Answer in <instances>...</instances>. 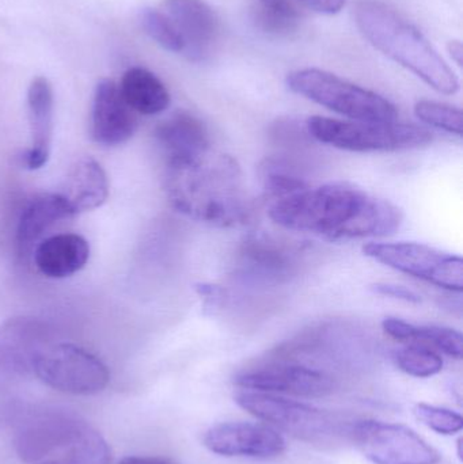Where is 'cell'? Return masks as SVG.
I'll list each match as a JSON object with an SVG mask.
<instances>
[{"label": "cell", "instance_id": "cb8c5ba5", "mask_svg": "<svg viewBox=\"0 0 463 464\" xmlns=\"http://www.w3.org/2000/svg\"><path fill=\"white\" fill-rule=\"evenodd\" d=\"M258 177L264 192L275 200L309 188L304 169L288 155L266 157L258 168Z\"/></svg>", "mask_w": 463, "mask_h": 464}, {"label": "cell", "instance_id": "ac0fdd59", "mask_svg": "<svg viewBox=\"0 0 463 464\" xmlns=\"http://www.w3.org/2000/svg\"><path fill=\"white\" fill-rule=\"evenodd\" d=\"M53 89L45 76H35L27 89V111H29L30 149L22 160L29 170H38L51 157L53 136Z\"/></svg>", "mask_w": 463, "mask_h": 464}, {"label": "cell", "instance_id": "8fae6325", "mask_svg": "<svg viewBox=\"0 0 463 464\" xmlns=\"http://www.w3.org/2000/svg\"><path fill=\"white\" fill-rule=\"evenodd\" d=\"M236 386L247 392L320 398L336 392L337 382L331 373L290 360L269 359L239 373Z\"/></svg>", "mask_w": 463, "mask_h": 464}, {"label": "cell", "instance_id": "5bb4252c", "mask_svg": "<svg viewBox=\"0 0 463 464\" xmlns=\"http://www.w3.org/2000/svg\"><path fill=\"white\" fill-rule=\"evenodd\" d=\"M208 451L226 458L272 459L285 451L279 430L258 422H222L207 430L203 439Z\"/></svg>", "mask_w": 463, "mask_h": 464}, {"label": "cell", "instance_id": "4dcf8cb0", "mask_svg": "<svg viewBox=\"0 0 463 464\" xmlns=\"http://www.w3.org/2000/svg\"><path fill=\"white\" fill-rule=\"evenodd\" d=\"M374 294L381 295V296L391 297V299L401 300L405 303H412V304H419L421 303V296L416 294L413 289L407 288L404 285L391 283H377L370 286Z\"/></svg>", "mask_w": 463, "mask_h": 464}, {"label": "cell", "instance_id": "52a82bcc", "mask_svg": "<svg viewBox=\"0 0 463 464\" xmlns=\"http://www.w3.org/2000/svg\"><path fill=\"white\" fill-rule=\"evenodd\" d=\"M363 253L397 272L450 292H462L461 256L416 242L367 243L363 246Z\"/></svg>", "mask_w": 463, "mask_h": 464}, {"label": "cell", "instance_id": "1f68e13d", "mask_svg": "<svg viewBox=\"0 0 463 464\" xmlns=\"http://www.w3.org/2000/svg\"><path fill=\"white\" fill-rule=\"evenodd\" d=\"M302 5L310 10L320 14H337L344 8L347 0H299Z\"/></svg>", "mask_w": 463, "mask_h": 464}, {"label": "cell", "instance_id": "277c9868", "mask_svg": "<svg viewBox=\"0 0 463 464\" xmlns=\"http://www.w3.org/2000/svg\"><path fill=\"white\" fill-rule=\"evenodd\" d=\"M236 402L256 419L310 446L334 449L351 443L352 422L331 411L276 394L247 390L236 394Z\"/></svg>", "mask_w": 463, "mask_h": 464}, {"label": "cell", "instance_id": "7c38bea8", "mask_svg": "<svg viewBox=\"0 0 463 464\" xmlns=\"http://www.w3.org/2000/svg\"><path fill=\"white\" fill-rule=\"evenodd\" d=\"M236 254V273L246 283L285 284L299 269V248L265 232L247 235Z\"/></svg>", "mask_w": 463, "mask_h": 464}, {"label": "cell", "instance_id": "ba28073f", "mask_svg": "<svg viewBox=\"0 0 463 464\" xmlns=\"http://www.w3.org/2000/svg\"><path fill=\"white\" fill-rule=\"evenodd\" d=\"M33 372L46 386L72 395H94L109 384L108 367L94 354L72 343L46 345Z\"/></svg>", "mask_w": 463, "mask_h": 464}, {"label": "cell", "instance_id": "d6a6232c", "mask_svg": "<svg viewBox=\"0 0 463 464\" xmlns=\"http://www.w3.org/2000/svg\"><path fill=\"white\" fill-rule=\"evenodd\" d=\"M119 464H178L163 457H127Z\"/></svg>", "mask_w": 463, "mask_h": 464}, {"label": "cell", "instance_id": "9c48e42d", "mask_svg": "<svg viewBox=\"0 0 463 464\" xmlns=\"http://www.w3.org/2000/svg\"><path fill=\"white\" fill-rule=\"evenodd\" d=\"M92 428L72 411L60 409L35 411L18 425L14 447L22 462H46L70 451Z\"/></svg>", "mask_w": 463, "mask_h": 464}, {"label": "cell", "instance_id": "9a60e30c", "mask_svg": "<svg viewBox=\"0 0 463 464\" xmlns=\"http://www.w3.org/2000/svg\"><path fill=\"white\" fill-rule=\"evenodd\" d=\"M160 11L170 19L184 44L182 54L192 62H203L219 38L217 13L204 0H162Z\"/></svg>", "mask_w": 463, "mask_h": 464}, {"label": "cell", "instance_id": "e0dca14e", "mask_svg": "<svg viewBox=\"0 0 463 464\" xmlns=\"http://www.w3.org/2000/svg\"><path fill=\"white\" fill-rule=\"evenodd\" d=\"M155 139L168 163H181L201 157L211 150L208 128L195 114L179 111L163 120Z\"/></svg>", "mask_w": 463, "mask_h": 464}, {"label": "cell", "instance_id": "5b68a950", "mask_svg": "<svg viewBox=\"0 0 463 464\" xmlns=\"http://www.w3.org/2000/svg\"><path fill=\"white\" fill-rule=\"evenodd\" d=\"M310 138L352 152H393L419 149L431 143V130L397 121H358L313 116L307 119Z\"/></svg>", "mask_w": 463, "mask_h": 464}, {"label": "cell", "instance_id": "603a6c76", "mask_svg": "<svg viewBox=\"0 0 463 464\" xmlns=\"http://www.w3.org/2000/svg\"><path fill=\"white\" fill-rule=\"evenodd\" d=\"M382 329L389 337L400 343H421L437 352H442L446 356L462 359V334L451 327L419 326L400 318L388 316L383 319Z\"/></svg>", "mask_w": 463, "mask_h": 464}, {"label": "cell", "instance_id": "2e32d148", "mask_svg": "<svg viewBox=\"0 0 463 464\" xmlns=\"http://www.w3.org/2000/svg\"><path fill=\"white\" fill-rule=\"evenodd\" d=\"M138 130V117L122 97L119 84L101 79L94 90L92 109V136L106 147L127 143Z\"/></svg>", "mask_w": 463, "mask_h": 464}, {"label": "cell", "instance_id": "30bf717a", "mask_svg": "<svg viewBox=\"0 0 463 464\" xmlns=\"http://www.w3.org/2000/svg\"><path fill=\"white\" fill-rule=\"evenodd\" d=\"M351 443L374 464H438L440 454L410 428L377 420L351 425Z\"/></svg>", "mask_w": 463, "mask_h": 464}, {"label": "cell", "instance_id": "83f0119b", "mask_svg": "<svg viewBox=\"0 0 463 464\" xmlns=\"http://www.w3.org/2000/svg\"><path fill=\"white\" fill-rule=\"evenodd\" d=\"M415 114L427 125L445 130L451 135L462 136V111L449 103L437 101L421 100L416 102Z\"/></svg>", "mask_w": 463, "mask_h": 464}, {"label": "cell", "instance_id": "6da1fadb", "mask_svg": "<svg viewBox=\"0 0 463 464\" xmlns=\"http://www.w3.org/2000/svg\"><path fill=\"white\" fill-rule=\"evenodd\" d=\"M269 218L285 230L331 242L391 237L404 223L396 204L350 182L309 187L279 198L269 208Z\"/></svg>", "mask_w": 463, "mask_h": 464}, {"label": "cell", "instance_id": "d4e9b609", "mask_svg": "<svg viewBox=\"0 0 463 464\" xmlns=\"http://www.w3.org/2000/svg\"><path fill=\"white\" fill-rule=\"evenodd\" d=\"M255 13L258 27L269 34H288L301 21V14L288 0H258Z\"/></svg>", "mask_w": 463, "mask_h": 464}, {"label": "cell", "instance_id": "7402d4cb", "mask_svg": "<svg viewBox=\"0 0 463 464\" xmlns=\"http://www.w3.org/2000/svg\"><path fill=\"white\" fill-rule=\"evenodd\" d=\"M119 86L122 97L135 113L154 116L170 106L168 87L147 68L132 67L125 71Z\"/></svg>", "mask_w": 463, "mask_h": 464}, {"label": "cell", "instance_id": "44dd1931", "mask_svg": "<svg viewBox=\"0 0 463 464\" xmlns=\"http://www.w3.org/2000/svg\"><path fill=\"white\" fill-rule=\"evenodd\" d=\"M71 217H73L72 212L60 193L35 196L26 204L19 218L16 227L19 250L26 253L49 228Z\"/></svg>", "mask_w": 463, "mask_h": 464}, {"label": "cell", "instance_id": "4316f807", "mask_svg": "<svg viewBox=\"0 0 463 464\" xmlns=\"http://www.w3.org/2000/svg\"><path fill=\"white\" fill-rule=\"evenodd\" d=\"M37 464H111V450L101 433L92 428L70 451Z\"/></svg>", "mask_w": 463, "mask_h": 464}, {"label": "cell", "instance_id": "484cf974", "mask_svg": "<svg viewBox=\"0 0 463 464\" xmlns=\"http://www.w3.org/2000/svg\"><path fill=\"white\" fill-rule=\"evenodd\" d=\"M397 367L413 378H431L443 370L439 352L421 343H408L394 353Z\"/></svg>", "mask_w": 463, "mask_h": 464}, {"label": "cell", "instance_id": "4fadbf2b", "mask_svg": "<svg viewBox=\"0 0 463 464\" xmlns=\"http://www.w3.org/2000/svg\"><path fill=\"white\" fill-rule=\"evenodd\" d=\"M48 337L45 324L29 316L8 319L0 326V392L33 372Z\"/></svg>", "mask_w": 463, "mask_h": 464}, {"label": "cell", "instance_id": "f1b7e54d", "mask_svg": "<svg viewBox=\"0 0 463 464\" xmlns=\"http://www.w3.org/2000/svg\"><path fill=\"white\" fill-rule=\"evenodd\" d=\"M141 27L147 35L152 38L158 45L173 53H182L184 44L177 30L174 29L170 19L160 10L143 8L139 15Z\"/></svg>", "mask_w": 463, "mask_h": 464}, {"label": "cell", "instance_id": "3957f363", "mask_svg": "<svg viewBox=\"0 0 463 464\" xmlns=\"http://www.w3.org/2000/svg\"><path fill=\"white\" fill-rule=\"evenodd\" d=\"M356 26L378 51L442 94H456L459 81L439 52L401 14L380 0H359Z\"/></svg>", "mask_w": 463, "mask_h": 464}, {"label": "cell", "instance_id": "7a4b0ae2", "mask_svg": "<svg viewBox=\"0 0 463 464\" xmlns=\"http://www.w3.org/2000/svg\"><path fill=\"white\" fill-rule=\"evenodd\" d=\"M165 190L179 214L219 228H238L252 219L241 166L231 155L209 150L201 157L166 165Z\"/></svg>", "mask_w": 463, "mask_h": 464}, {"label": "cell", "instance_id": "f546056e", "mask_svg": "<svg viewBox=\"0 0 463 464\" xmlns=\"http://www.w3.org/2000/svg\"><path fill=\"white\" fill-rule=\"evenodd\" d=\"M415 416L419 421L439 435L451 436L461 432L463 419L461 414L450 409L438 408L427 403H419L415 408Z\"/></svg>", "mask_w": 463, "mask_h": 464}, {"label": "cell", "instance_id": "8992f818", "mask_svg": "<svg viewBox=\"0 0 463 464\" xmlns=\"http://www.w3.org/2000/svg\"><path fill=\"white\" fill-rule=\"evenodd\" d=\"M291 92L329 111L358 121H396V106L378 92L339 78L334 73L304 68L287 76Z\"/></svg>", "mask_w": 463, "mask_h": 464}, {"label": "cell", "instance_id": "ffe728a7", "mask_svg": "<svg viewBox=\"0 0 463 464\" xmlns=\"http://www.w3.org/2000/svg\"><path fill=\"white\" fill-rule=\"evenodd\" d=\"M90 246L78 234H59L46 237L34 251L37 269L49 278H65L86 266Z\"/></svg>", "mask_w": 463, "mask_h": 464}, {"label": "cell", "instance_id": "836d02e7", "mask_svg": "<svg viewBox=\"0 0 463 464\" xmlns=\"http://www.w3.org/2000/svg\"><path fill=\"white\" fill-rule=\"evenodd\" d=\"M449 53H450L451 59L457 63L458 67H462L463 64V46L461 41L453 40L449 43Z\"/></svg>", "mask_w": 463, "mask_h": 464}, {"label": "cell", "instance_id": "d6986e66", "mask_svg": "<svg viewBox=\"0 0 463 464\" xmlns=\"http://www.w3.org/2000/svg\"><path fill=\"white\" fill-rule=\"evenodd\" d=\"M60 195L73 217L100 208L109 198L108 176L97 160L82 158L68 171Z\"/></svg>", "mask_w": 463, "mask_h": 464}]
</instances>
